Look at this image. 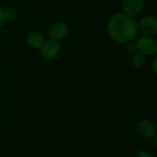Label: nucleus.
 <instances>
[{"label": "nucleus", "instance_id": "f257e3e1", "mask_svg": "<svg viewBox=\"0 0 157 157\" xmlns=\"http://www.w3.org/2000/svg\"><path fill=\"white\" fill-rule=\"evenodd\" d=\"M106 29L109 38L121 45L134 41L139 35L138 21L123 12L111 15L107 22Z\"/></svg>", "mask_w": 157, "mask_h": 157}, {"label": "nucleus", "instance_id": "f03ea898", "mask_svg": "<svg viewBox=\"0 0 157 157\" xmlns=\"http://www.w3.org/2000/svg\"><path fill=\"white\" fill-rule=\"evenodd\" d=\"M62 52V46L59 41L53 40H46L40 48V56L42 61L51 63L55 61Z\"/></svg>", "mask_w": 157, "mask_h": 157}, {"label": "nucleus", "instance_id": "7ed1b4c3", "mask_svg": "<svg viewBox=\"0 0 157 157\" xmlns=\"http://www.w3.org/2000/svg\"><path fill=\"white\" fill-rule=\"evenodd\" d=\"M137 52L143 53L146 57L155 56L157 53V40L155 37L143 36L137 37L134 40Z\"/></svg>", "mask_w": 157, "mask_h": 157}, {"label": "nucleus", "instance_id": "20e7f679", "mask_svg": "<svg viewBox=\"0 0 157 157\" xmlns=\"http://www.w3.org/2000/svg\"><path fill=\"white\" fill-rule=\"evenodd\" d=\"M139 34L148 37H155L157 34V18L155 15H147L138 22Z\"/></svg>", "mask_w": 157, "mask_h": 157}, {"label": "nucleus", "instance_id": "39448f33", "mask_svg": "<svg viewBox=\"0 0 157 157\" xmlns=\"http://www.w3.org/2000/svg\"><path fill=\"white\" fill-rule=\"evenodd\" d=\"M69 33L68 25L63 21H54L52 22L48 29V35L51 40L60 41L64 40Z\"/></svg>", "mask_w": 157, "mask_h": 157}, {"label": "nucleus", "instance_id": "423d86ee", "mask_svg": "<svg viewBox=\"0 0 157 157\" xmlns=\"http://www.w3.org/2000/svg\"><path fill=\"white\" fill-rule=\"evenodd\" d=\"M136 132L141 138L151 140L155 137L156 127L151 120L142 119L136 124Z\"/></svg>", "mask_w": 157, "mask_h": 157}, {"label": "nucleus", "instance_id": "0eeeda50", "mask_svg": "<svg viewBox=\"0 0 157 157\" xmlns=\"http://www.w3.org/2000/svg\"><path fill=\"white\" fill-rule=\"evenodd\" d=\"M145 0H122L121 7L123 13L131 17H136L144 10Z\"/></svg>", "mask_w": 157, "mask_h": 157}, {"label": "nucleus", "instance_id": "6e6552de", "mask_svg": "<svg viewBox=\"0 0 157 157\" xmlns=\"http://www.w3.org/2000/svg\"><path fill=\"white\" fill-rule=\"evenodd\" d=\"M46 39L42 32L39 30H30L26 36V41L28 45L33 49H40L45 42Z\"/></svg>", "mask_w": 157, "mask_h": 157}, {"label": "nucleus", "instance_id": "1a4fd4ad", "mask_svg": "<svg viewBox=\"0 0 157 157\" xmlns=\"http://www.w3.org/2000/svg\"><path fill=\"white\" fill-rule=\"evenodd\" d=\"M147 63V57L139 52H135L131 55V64L133 68L141 69Z\"/></svg>", "mask_w": 157, "mask_h": 157}, {"label": "nucleus", "instance_id": "9d476101", "mask_svg": "<svg viewBox=\"0 0 157 157\" xmlns=\"http://www.w3.org/2000/svg\"><path fill=\"white\" fill-rule=\"evenodd\" d=\"M4 9V13H5V17H6V20H14L17 16V9L12 6H7L6 7L3 8Z\"/></svg>", "mask_w": 157, "mask_h": 157}, {"label": "nucleus", "instance_id": "9b49d317", "mask_svg": "<svg viewBox=\"0 0 157 157\" xmlns=\"http://www.w3.org/2000/svg\"><path fill=\"white\" fill-rule=\"evenodd\" d=\"M124 47H125V52H126L128 54H131V55H132V53H134L135 52H137L134 41H132V42H129V43L125 44V45H124Z\"/></svg>", "mask_w": 157, "mask_h": 157}, {"label": "nucleus", "instance_id": "f8f14e48", "mask_svg": "<svg viewBox=\"0 0 157 157\" xmlns=\"http://www.w3.org/2000/svg\"><path fill=\"white\" fill-rule=\"evenodd\" d=\"M135 157H155L153 154H151L150 152L146 151V150H141L136 154Z\"/></svg>", "mask_w": 157, "mask_h": 157}, {"label": "nucleus", "instance_id": "ddd939ff", "mask_svg": "<svg viewBox=\"0 0 157 157\" xmlns=\"http://www.w3.org/2000/svg\"><path fill=\"white\" fill-rule=\"evenodd\" d=\"M151 69H152V72L156 75L157 74V56L155 55L153 56V60L151 62Z\"/></svg>", "mask_w": 157, "mask_h": 157}, {"label": "nucleus", "instance_id": "4468645a", "mask_svg": "<svg viewBox=\"0 0 157 157\" xmlns=\"http://www.w3.org/2000/svg\"><path fill=\"white\" fill-rule=\"evenodd\" d=\"M6 22V17H5V13L3 7H0V29L4 26Z\"/></svg>", "mask_w": 157, "mask_h": 157}]
</instances>
